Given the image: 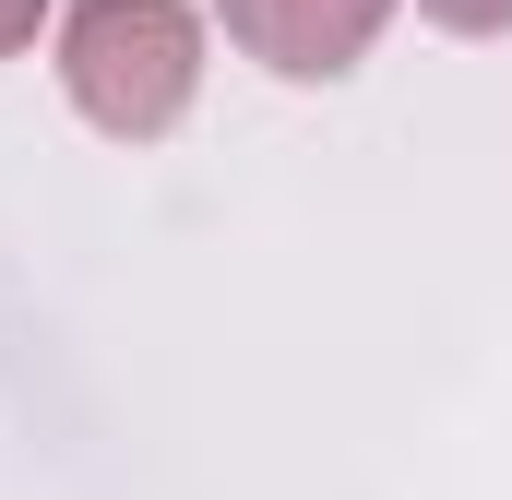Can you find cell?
<instances>
[{
    "label": "cell",
    "instance_id": "cell-1",
    "mask_svg": "<svg viewBox=\"0 0 512 500\" xmlns=\"http://www.w3.org/2000/svg\"><path fill=\"white\" fill-rule=\"evenodd\" d=\"M203 12L191 0H72L48 24V60H60V96L72 120L108 131V143H167L203 96Z\"/></svg>",
    "mask_w": 512,
    "mask_h": 500
},
{
    "label": "cell",
    "instance_id": "cell-2",
    "mask_svg": "<svg viewBox=\"0 0 512 500\" xmlns=\"http://www.w3.org/2000/svg\"><path fill=\"white\" fill-rule=\"evenodd\" d=\"M215 12L274 84H346L393 24V0H215Z\"/></svg>",
    "mask_w": 512,
    "mask_h": 500
},
{
    "label": "cell",
    "instance_id": "cell-4",
    "mask_svg": "<svg viewBox=\"0 0 512 500\" xmlns=\"http://www.w3.org/2000/svg\"><path fill=\"white\" fill-rule=\"evenodd\" d=\"M36 24H60V12H48V0H0V60H24Z\"/></svg>",
    "mask_w": 512,
    "mask_h": 500
},
{
    "label": "cell",
    "instance_id": "cell-3",
    "mask_svg": "<svg viewBox=\"0 0 512 500\" xmlns=\"http://www.w3.org/2000/svg\"><path fill=\"white\" fill-rule=\"evenodd\" d=\"M441 36H512V0H417Z\"/></svg>",
    "mask_w": 512,
    "mask_h": 500
}]
</instances>
